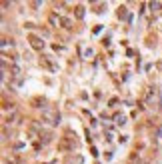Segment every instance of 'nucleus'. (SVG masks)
I'll return each mask as SVG.
<instances>
[{
    "label": "nucleus",
    "instance_id": "nucleus-1",
    "mask_svg": "<svg viewBox=\"0 0 162 164\" xmlns=\"http://www.w3.org/2000/svg\"><path fill=\"white\" fill-rule=\"evenodd\" d=\"M76 146H78V142H76V134L72 136L70 130H66V134L60 138V142H58V150H60V152H70V150H74Z\"/></svg>",
    "mask_w": 162,
    "mask_h": 164
},
{
    "label": "nucleus",
    "instance_id": "nucleus-2",
    "mask_svg": "<svg viewBox=\"0 0 162 164\" xmlns=\"http://www.w3.org/2000/svg\"><path fill=\"white\" fill-rule=\"evenodd\" d=\"M42 120L54 126V124L60 122V114H58V110H54V108H44V110H42Z\"/></svg>",
    "mask_w": 162,
    "mask_h": 164
},
{
    "label": "nucleus",
    "instance_id": "nucleus-3",
    "mask_svg": "<svg viewBox=\"0 0 162 164\" xmlns=\"http://www.w3.org/2000/svg\"><path fill=\"white\" fill-rule=\"evenodd\" d=\"M28 42H30V46L34 50H42V48H44V42H42V38L36 36V34H28Z\"/></svg>",
    "mask_w": 162,
    "mask_h": 164
},
{
    "label": "nucleus",
    "instance_id": "nucleus-4",
    "mask_svg": "<svg viewBox=\"0 0 162 164\" xmlns=\"http://www.w3.org/2000/svg\"><path fill=\"white\" fill-rule=\"evenodd\" d=\"M40 66H44L46 70H54V66H52V62L48 60V56H40Z\"/></svg>",
    "mask_w": 162,
    "mask_h": 164
},
{
    "label": "nucleus",
    "instance_id": "nucleus-5",
    "mask_svg": "<svg viewBox=\"0 0 162 164\" xmlns=\"http://www.w3.org/2000/svg\"><path fill=\"white\" fill-rule=\"evenodd\" d=\"M48 22L52 24V26H58V24H62V18H58V14H54V12H52V14L48 16Z\"/></svg>",
    "mask_w": 162,
    "mask_h": 164
},
{
    "label": "nucleus",
    "instance_id": "nucleus-6",
    "mask_svg": "<svg viewBox=\"0 0 162 164\" xmlns=\"http://www.w3.org/2000/svg\"><path fill=\"white\" fill-rule=\"evenodd\" d=\"M40 138H44V144H48V142L52 140V134H50V132H46V130H44V132L40 130Z\"/></svg>",
    "mask_w": 162,
    "mask_h": 164
},
{
    "label": "nucleus",
    "instance_id": "nucleus-7",
    "mask_svg": "<svg viewBox=\"0 0 162 164\" xmlns=\"http://www.w3.org/2000/svg\"><path fill=\"white\" fill-rule=\"evenodd\" d=\"M92 8H94V12H102L106 8V4L104 2H94V4H92Z\"/></svg>",
    "mask_w": 162,
    "mask_h": 164
},
{
    "label": "nucleus",
    "instance_id": "nucleus-8",
    "mask_svg": "<svg viewBox=\"0 0 162 164\" xmlns=\"http://www.w3.org/2000/svg\"><path fill=\"white\" fill-rule=\"evenodd\" d=\"M138 160H140L138 154H136V152H130V156H128V164H138Z\"/></svg>",
    "mask_w": 162,
    "mask_h": 164
},
{
    "label": "nucleus",
    "instance_id": "nucleus-9",
    "mask_svg": "<svg viewBox=\"0 0 162 164\" xmlns=\"http://www.w3.org/2000/svg\"><path fill=\"white\" fill-rule=\"evenodd\" d=\"M74 14H76V18H84V8L82 6H76L74 8Z\"/></svg>",
    "mask_w": 162,
    "mask_h": 164
},
{
    "label": "nucleus",
    "instance_id": "nucleus-10",
    "mask_svg": "<svg viewBox=\"0 0 162 164\" xmlns=\"http://www.w3.org/2000/svg\"><path fill=\"white\" fill-rule=\"evenodd\" d=\"M62 28L70 30V28H72V20H68V18H62Z\"/></svg>",
    "mask_w": 162,
    "mask_h": 164
},
{
    "label": "nucleus",
    "instance_id": "nucleus-11",
    "mask_svg": "<svg viewBox=\"0 0 162 164\" xmlns=\"http://www.w3.org/2000/svg\"><path fill=\"white\" fill-rule=\"evenodd\" d=\"M2 108H4V110H8V108L12 110V108H14V104H12V102H8V100H4V102H2Z\"/></svg>",
    "mask_w": 162,
    "mask_h": 164
},
{
    "label": "nucleus",
    "instance_id": "nucleus-12",
    "mask_svg": "<svg viewBox=\"0 0 162 164\" xmlns=\"http://www.w3.org/2000/svg\"><path fill=\"white\" fill-rule=\"evenodd\" d=\"M118 16H120V18H122V16H126V8H124V6L118 8Z\"/></svg>",
    "mask_w": 162,
    "mask_h": 164
},
{
    "label": "nucleus",
    "instance_id": "nucleus-13",
    "mask_svg": "<svg viewBox=\"0 0 162 164\" xmlns=\"http://www.w3.org/2000/svg\"><path fill=\"white\" fill-rule=\"evenodd\" d=\"M124 122H126L124 116H116V124H124Z\"/></svg>",
    "mask_w": 162,
    "mask_h": 164
}]
</instances>
